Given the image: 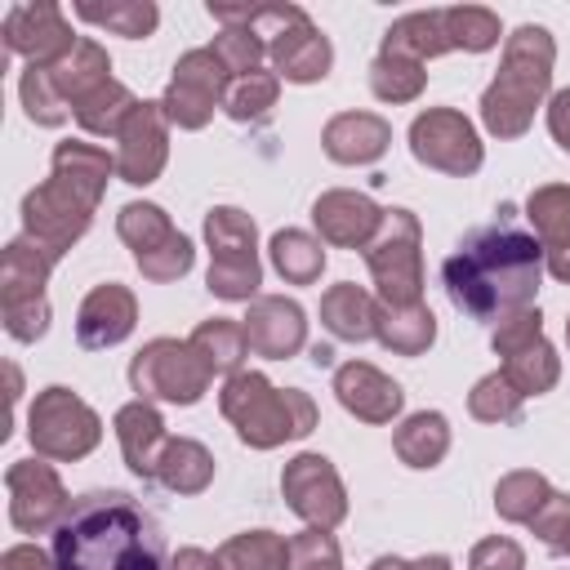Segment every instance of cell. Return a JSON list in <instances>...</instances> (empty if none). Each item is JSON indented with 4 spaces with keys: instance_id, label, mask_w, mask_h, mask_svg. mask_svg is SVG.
Wrapping results in <instances>:
<instances>
[{
    "instance_id": "obj_40",
    "label": "cell",
    "mask_w": 570,
    "mask_h": 570,
    "mask_svg": "<svg viewBox=\"0 0 570 570\" xmlns=\"http://www.w3.org/2000/svg\"><path fill=\"white\" fill-rule=\"evenodd\" d=\"M116 232H120V240L134 249V258H142V254L160 249V245L174 236V223H169V214H165L160 205L134 200V205H125V209H120Z\"/></svg>"
},
{
    "instance_id": "obj_20",
    "label": "cell",
    "mask_w": 570,
    "mask_h": 570,
    "mask_svg": "<svg viewBox=\"0 0 570 570\" xmlns=\"http://www.w3.org/2000/svg\"><path fill=\"white\" fill-rule=\"evenodd\" d=\"M134 321H138V303L125 285L107 281V285H94L76 312V338L80 347L98 352V347H116L120 338L134 334Z\"/></svg>"
},
{
    "instance_id": "obj_45",
    "label": "cell",
    "mask_w": 570,
    "mask_h": 570,
    "mask_svg": "<svg viewBox=\"0 0 570 570\" xmlns=\"http://www.w3.org/2000/svg\"><path fill=\"white\" fill-rule=\"evenodd\" d=\"M18 89H22V107H27V116H31L36 125H62V120L71 116V107L53 94V85H49V71H45V67H27Z\"/></svg>"
},
{
    "instance_id": "obj_54",
    "label": "cell",
    "mask_w": 570,
    "mask_h": 570,
    "mask_svg": "<svg viewBox=\"0 0 570 570\" xmlns=\"http://www.w3.org/2000/svg\"><path fill=\"white\" fill-rule=\"evenodd\" d=\"M9 370V401L18 405V396H22V379H18V365H4Z\"/></svg>"
},
{
    "instance_id": "obj_2",
    "label": "cell",
    "mask_w": 570,
    "mask_h": 570,
    "mask_svg": "<svg viewBox=\"0 0 570 570\" xmlns=\"http://www.w3.org/2000/svg\"><path fill=\"white\" fill-rule=\"evenodd\" d=\"M58 570H165V534L120 490H89L71 499L53 530Z\"/></svg>"
},
{
    "instance_id": "obj_1",
    "label": "cell",
    "mask_w": 570,
    "mask_h": 570,
    "mask_svg": "<svg viewBox=\"0 0 570 570\" xmlns=\"http://www.w3.org/2000/svg\"><path fill=\"white\" fill-rule=\"evenodd\" d=\"M543 276L539 236L517 227V209L499 205V223L468 232V240L445 258L441 281L459 312L472 321H508L534 303Z\"/></svg>"
},
{
    "instance_id": "obj_17",
    "label": "cell",
    "mask_w": 570,
    "mask_h": 570,
    "mask_svg": "<svg viewBox=\"0 0 570 570\" xmlns=\"http://www.w3.org/2000/svg\"><path fill=\"white\" fill-rule=\"evenodd\" d=\"M4 49L9 53H22L27 67H53L62 62L71 49H76V36L62 18L58 4L40 0V4H13L4 13Z\"/></svg>"
},
{
    "instance_id": "obj_25",
    "label": "cell",
    "mask_w": 570,
    "mask_h": 570,
    "mask_svg": "<svg viewBox=\"0 0 570 570\" xmlns=\"http://www.w3.org/2000/svg\"><path fill=\"white\" fill-rule=\"evenodd\" d=\"M116 436H120L129 472L142 481H156V463H160V450L169 441L160 414L147 401H129L125 410H116Z\"/></svg>"
},
{
    "instance_id": "obj_44",
    "label": "cell",
    "mask_w": 570,
    "mask_h": 570,
    "mask_svg": "<svg viewBox=\"0 0 570 570\" xmlns=\"http://www.w3.org/2000/svg\"><path fill=\"white\" fill-rule=\"evenodd\" d=\"M209 49H214V58L227 67V76H232V80H236V76L258 71V62L267 58V40H263L254 27H223V31H218V40H214Z\"/></svg>"
},
{
    "instance_id": "obj_3",
    "label": "cell",
    "mask_w": 570,
    "mask_h": 570,
    "mask_svg": "<svg viewBox=\"0 0 570 570\" xmlns=\"http://www.w3.org/2000/svg\"><path fill=\"white\" fill-rule=\"evenodd\" d=\"M552 58L557 45L548 36V27H517L503 45V67L490 80V89L481 94V120L494 138H521L534 120V107L548 94L552 80Z\"/></svg>"
},
{
    "instance_id": "obj_26",
    "label": "cell",
    "mask_w": 570,
    "mask_h": 570,
    "mask_svg": "<svg viewBox=\"0 0 570 570\" xmlns=\"http://www.w3.org/2000/svg\"><path fill=\"white\" fill-rule=\"evenodd\" d=\"M49 71V85H53V94L76 111V102H85L98 85H107L111 76V58H107V49L98 45V40H76V49L62 58V62H53V67H45Z\"/></svg>"
},
{
    "instance_id": "obj_11",
    "label": "cell",
    "mask_w": 570,
    "mask_h": 570,
    "mask_svg": "<svg viewBox=\"0 0 570 570\" xmlns=\"http://www.w3.org/2000/svg\"><path fill=\"white\" fill-rule=\"evenodd\" d=\"M94 196H85L80 187H71L67 178L49 174L40 187H31L22 196V223H27V236L49 245L58 258L89 232V218H94Z\"/></svg>"
},
{
    "instance_id": "obj_56",
    "label": "cell",
    "mask_w": 570,
    "mask_h": 570,
    "mask_svg": "<svg viewBox=\"0 0 570 570\" xmlns=\"http://www.w3.org/2000/svg\"><path fill=\"white\" fill-rule=\"evenodd\" d=\"M312 361L316 365H330V347H312Z\"/></svg>"
},
{
    "instance_id": "obj_9",
    "label": "cell",
    "mask_w": 570,
    "mask_h": 570,
    "mask_svg": "<svg viewBox=\"0 0 570 570\" xmlns=\"http://www.w3.org/2000/svg\"><path fill=\"white\" fill-rule=\"evenodd\" d=\"M205 240H209V294L218 298H254L258 294V281H263V267H258V254H254V223L249 214L232 209V205H218L209 209L205 218Z\"/></svg>"
},
{
    "instance_id": "obj_36",
    "label": "cell",
    "mask_w": 570,
    "mask_h": 570,
    "mask_svg": "<svg viewBox=\"0 0 570 570\" xmlns=\"http://www.w3.org/2000/svg\"><path fill=\"white\" fill-rule=\"evenodd\" d=\"M76 18L94 22V27H107L111 36H129V40H142L156 31L160 22V9L151 0H111V4H76Z\"/></svg>"
},
{
    "instance_id": "obj_31",
    "label": "cell",
    "mask_w": 570,
    "mask_h": 570,
    "mask_svg": "<svg viewBox=\"0 0 570 570\" xmlns=\"http://www.w3.org/2000/svg\"><path fill=\"white\" fill-rule=\"evenodd\" d=\"M187 343L200 352V361H205L214 374H227V379L240 370V361H245V352H249L245 325L232 321V316H209V321H200Z\"/></svg>"
},
{
    "instance_id": "obj_19",
    "label": "cell",
    "mask_w": 570,
    "mask_h": 570,
    "mask_svg": "<svg viewBox=\"0 0 570 570\" xmlns=\"http://www.w3.org/2000/svg\"><path fill=\"white\" fill-rule=\"evenodd\" d=\"M240 325H245L249 352L272 356V361H285V356H294L307 343L303 307L294 298H281V294H258Z\"/></svg>"
},
{
    "instance_id": "obj_48",
    "label": "cell",
    "mask_w": 570,
    "mask_h": 570,
    "mask_svg": "<svg viewBox=\"0 0 570 570\" xmlns=\"http://www.w3.org/2000/svg\"><path fill=\"white\" fill-rule=\"evenodd\" d=\"M468 570H525V552H521L517 539L494 534V539H481V543L472 548Z\"/></svg>"
},
{
    "instance_id": "obj_13",
    "label": "cell",
    "mask_w": 570,
    "mask_h": 570,
    "mask_svg": "<svg viewBox=\"0 0 570 570\" xmlns=\"http://www.w3.org/2000/svg\"><path fill=\"white\" fill-rule=\"evenodd\" d=\"M227 85H232V76H227V67L214 58V49H191V53H183V58L174 62V76H169V85H165L160 107H165L169 125H178V129H200V125L214 116V107H223Z\"/></svg>"
},
{
    "instance_id": "obj_39",
    "label": "cell",
    "mask_w": 570,
    "mask_h": 570,
    "mask_svg": "<svg viewBox=\"0 0 570 570\" xmlns=\"http://www.w3.org/2000/svg\"><path fill=\"white\" fill-rule=\"evenodd\" d=\"M548 494H552V485H548L539 472L521 468V472H508V476L494 485V508H499L503 521H521V525H530L534 512L548 503Z\"/></svg>"
},
{
    "instance_id": "obj_41",
    "label": "cell",
    "mask_w": 570,
    "mask_h": 570,
    "mask_svg": "<svg viewBox=\"0 0 570 570\" xmlns=\"http://www.w3.org/2000/svg\"><path fill=\"white\" fill-rule=\"evenodd\" d=\"M521 392L512 387V379L503 374V370H494V374H485L476 387H472V396H468V410H472V419H481V423H517L521 419Z\"/></svg>"
},
{
    "instance_id": "obj_32",
    "label": "cell",
    "mask_w": 570,
    "mask_h": 570,
    "mask_svg": "<svg viewBox=\"0 0 570 570\" xmlns=\"http://www.w3.org/2000/svg\"><path fill=\"white\" fill-rule=\"evenodd\" d=\"M392 445H396L401 463H410V468H436V463L445 459V450H450V423H445V414H436V410L410 414V419L396 428Z\"/></svg>"
},
{
    "instance_id": "obj_16",
    "label": "cell",
    "mask_w": 570,
    "mask_h": 570,
    "mask_svg": "<svg viewBox=\"0 0 570 570\" xmlns=\"http://www.w3.org/2000/svg\"><path fill=\"white\" fill-rule=\"evenodd\" d=\"M4 485H9V521L22 530V534H45V530H58V521L67 517L71 499L58 481V472L40 459H18L9 463L4 472Z\"/></svg>"
},
{
    "instance_id": "obj_55",
    "label": "cell",
    "mask_w": 570,
    "mask_h": 570,
    "mask_svg": "<svg viewBox=\"0 0 570 570\" xmlns=\"http://www.w3.org/2000/svg\"><path fill=\"white\" fill-rule=\"evenodd\" d=\"M370 570H410V566H405L401 557H379V561H374Z\"/></svg>"
},
{
    "instance_id": "obj_50",
    "label": "cell",
    "mask_w": 570,
    "mask_h": 570,
    "mask_svg": "<svg viewBox=\"0 0 570 570\" xmlns=\"http://www.w3.org/2000/svg\"><path fill=\"white\" fill-rule=\"evenodd\" d=\"M0 570H58V566L40 543H18L0 557Z\"/></svg>"
},
{
    "instance_id": "obj_30",
    "label": "cell",
    "mask_w": 570,
    "mask_h": 570,
    "mask_svg": "<svg viewBox=\"0 0 570 570\" xmlns=\"http://www.w3.org/2000/svg\"><path fill=\"white\" fill-rule=\"evenodd\" d=\"M383 49L387 53H405V58H436V53H450V36H445V9H423V13H405L387 27L383 36Z\"/></svg>"
},
{
    "instance_id": "obj_53",
    "label": "cell",
    "mask_w": 570,
    "mask_h": 570,
    "mask_svg": "<svg viewBox=\"0 0 570 570\" xmlns=\"http://www.w3.org/2000/svg\"><path fill=\"white\" fill-rule=\"evenodd\" d=\"M410 570H450V557H419Z\"/></svg>"
},
{
    "instance_id": "obj_47",
    "label": "cell",
    "mask_w": 570,
    "mask_h": 570,
    "mask_svg": "<svg viewBox=\"0 0 570 570\" xmlns=\"http://www.w3.org/2000/svg\"><path fill=\"white\" fill-rule=\"evenodd\" d=\"M134 263H138V272H142L147 281H178V276L191 267V240H187L183 232H174L160 249H151V254L134 258Z\"/></svg>"
},
{
    "instance_id": "obj_43",
    "label": "cell",
    "mask_w": 570,
    "mask_h": 570,
    "mask_svg": "<svg viewBox=\"0 0 570 570\" xmlns=\"http://www.w3.org/2000/svg\"><path fill=\"white\" fill-rule=\"evenodd\" d=\"M445 36H450V49L481 53V49L499 45V18L490 9H481V4L445 9Z\"/></svg>"
},
{
    "instance_id": "obj_58",
    "label": "cell",
    "mask_w": 570,
    "mask_h": 570,
    "mask_svg": "<svg viewBox=\"0 0 570 570\" xmlns=\"http://www.w3.org/2000/svg\"><path fill=\"white\" fill-rule=\"evenodd\" d=\"M566 338H570V321H566Z\"/></svg>"
},
{
    "instance_id": "obj_46",
    "label": "cell",
    "mask_w": 570,
    "mask_h": 570,
    "mask_svg": "<svg viewBox=\"0 0 570 570\" xmlns=\"http://www.w3.org/2000/svg\"><path fill=\"white\" fill-rule=\"evenodd\" d=\"M285 570H343L338 543L330 530H303L289 539V566Z\"/></svg>"
},
{
    "instance_id": "obj_15",
    "label": "cell",
    "mask_w": 570,
    "mask_h": 570,
    "mask_svg": "<svg viewBox=\"0 0 570 570\" xmlns=\"http://www.w3.org/2000/svg\"><path fill=\"white\" fill-rule=\"evenodd\" d=\"M281 494L285 503L312 525V530H334L347 517V494L325 454H298L281 472Z\"/></svg>"
},
{
    "instance_id": "obj_57",
    "label": "cell",
    "mask_w": 570,
    "mask_h": 570,
    "mask_svg": "<svg viewBox=\"0 0 570 570\" xmlns=\"http://www.w3.org/2000/svg\"><path fill=\"white\" fill-rule=\"evenodd\" d=\"M557 552H566V557H570V534H566V539H561V548H557Z\"/></svg>"
},
{
    "instance_id": "obj_33",
    "label": "cell",
    "mask_w": 570,
    "mask_h": 570,
    "mask_svg": "<svg viewBox=\"0 0 570 570\" xmlns=\"http://www.w3.org/2000/svg\"><path fill=\"white\" fill-rule=\"evenodd\" d=\"M53 174L67 178L71 187H80L85 196L102 200L107 178L116 174V156H107V151L94 147V142H58V147H53Z\"/></svg>"
},
{
    "instance_id": "obj_52",
    "label": "cell",
    "mask_w": 570,
    "mask_h": 570,
    "mask_svg": "<svg viewBox=\"0 0 570 570\" xmlns=\"http://www.w3.org/2000/svg\"><path fill=\"white\" fill-rule=\"evenodd\" d=\"M169 570H223V566H218V557H209L205 548H183V552L169 561Z\"/></svg>"
},
{
    "instance_id": "obj_7",
    "label": "cell",
    "mask_w": 570,
    "mask_h": 570,
    "mask_svg": "<svg viewBox=\"0 0 570 570\" xmlns=\"http://www.w3.org/2000/svg\"><path fill=\"white\" fill-rule=\"evenodd\" d=\"M370 276L392 307L423 303V254H419V218L410 209H383V227L365 245Z\"/></svg>"
},
{
    "instance_id": "obj_28",
    "label": "cell",
    "mask_w": 570,
    "mask_h": 570,
    "mask_svg": "<svg viewBox=\"0 0 570 570\" xmlns=\"http://www.w3.org/2000/svg\"><path fill=\"white\" fill-rule=\"evenodd\" d=\"M156 481L174 494H200L214 481V454L191 436H169L156 463Z\"/></svg>"
},
{
    "instance_id": "obj_22",
    "label": "cell",
    "mask_w": 570,
    "mask_h": 570,
    "mask_svg": "<svg viewBox=\"0 0 570 570\" xmlns=\"http://www.w3.org/2000/svg\"><path fill=\"white\" fill-rule=\"evenodd\" d=\"M334 392L343 401V410H352L365 423H392L405 405V392L396 379H387L383 370L365 365V361H347L334 370Z\"/></svg>"
},
{
    "instance_id": "obj_37",
    "label": "cell",
    "mask_w": 570,
    "mask_h": 570,
    "mask_svg": "<svg viewBox=\"0 0 570 570\" xmlns=\"http://www.w3.org/2000/svg\"><path fill=\"white\" fill-rule=\"evenodd\" d=\"M272 263H276V272H281L289 285H312V281L321 276V267H325V249H321V240H312L307 232L285 227V232L272 236Z\"/></svg>"
},
{
    "instance_id": "obj_29",
    "label": "cell",
    "mask_w": 570,
    "mask_h": 570,
    "mask_svg": "<svg viewBox=\"0 0 570 570\" xmlns=\"http://www.w3.org/2000/svg\"><path fill=\"white\" fill-rule=\"evenodd\" d=\"M374 338L401 356H419L432 347L436 338V316L414 303V307H392V303H379V316H374Z\"/></svg>"
},
{
    "instance_id": "obj_5",
    "label": "cell",
    "mask_w": 570,
    "mask_h": 570,
    "mask_svg": "<svg viewBox=\"0 0 570 570\" xmlns=\"http://www.w3.org/2000/svg\"><path fill=\"white\" fill-rule=\"evenodd\" d=\"M58 254L31 236H18L0 254V307H4V330L18 343H36L49 330V303H45V281L53 272Z\"/></svg>"
},
{
    "instance_id": "obj_35",
    "label": "cell",
    "mask_w": 570,
    "mask_h": 570,
    "mask_svg": "<svg viewBox=\"0 0 570 570\" xmlns=\"http://www.w3.org/2000/svg\"><path fill=\"white\" fill-rule=\"evenodd\" d=\"M218 566L223 570H285L289 566V539H281L272 530L236 534L218 548Z\"/></svg>"
},
{
    "instance_id": "obj_14",
    "label": "cell",
    "mask_w": 570,
    "mask_h": 570,
    "mask_svg": "<svg viewBox=\"0 0 570 570\" xmlns=\"http://www.w3.org/2000/svg\"><path fill=\"white\" fill-rule=\"evenodd\" d=\"M410 151L428 169H441V174H454V178L476 174L481 160H485L481 138L468 125V116H459L450 107H428L423 116H414V125H410Z\"/></svg>"
},
{
    "instance_id": "obj_4",
    "label": "cell",
    "mask_w": 570,
    "mask_h": 570,
    "mask_svg": "<svg viewBox=\"0 0 570 570\" xmlns=\"http://www.w3.org/2000/svg\"><path fill=\"white\" fill-rule=\"evenodd\" d=\"M223 414L236 423V436L254 450L298 441L316 428V405L298 387H272L258 370H236L218 392Z\"/></svg>"
},
{
    "instance_id": "obj_8",
    "label": "cell",
    "mask_w": 570,
    "mask_h": 570,
    "mask_svg": "<svg viewBox=\"0 0 570 570\" xmlns=\"http://www.w3.org/2000/svg\"><path fill=\"white\" fill-rule=\"evenodd\" d=\"M129 383L138 392V401L156 396V401H174V405H191L209 392L214 370L200 361V352L183 338H151L134 361H129Z\"/></svg>"
},
{
    "instance_id": "obj_12",
    "label": "cell",
    "mask_w": 570,
    "mask_h": 570,
    "mask_svg": "<svg viewBox=\"0 0 570 570\" xmlns=\"http://www.w3.org/2000/svg\"><path fill=\"white\" fill-rule=\"evenodd\" d=\"M494 352L503 356V374L521 396H539L557 383V352L543 338V316L539 307H525L508 321L494 325Z\"/></svg>"
},
{
    "instance_id": "obj_23",
    "label": "cell",
    "mask_w": 570,
    "mask_h": 570,
    "mask_svg": "<svg viewBox=\"0 0 570 570\" xmlns=\"http://www.w3.org/2000/svg\"><path fill=\"white\" fill-rule=\"evenodd\" d=\"M525 218L543 245L548 272L557 281H570V187H561V183L534 187L525 200Z\"/></svg>"
},
{
    "instance_id": "obj_27",
    "label": "cell",
    "mask_w": 570,
    "mask_h": 570,
    "mask_svg": "<svg viewBox=\"0 0 570 570\" xmlns=\"http://www.w3.org/2000/svg\"><path fill=\"white\" fill-rule=\"evenodd\" d=\"M374 316H379V303L361 285H352V281L330 285L321 294V321H325V330L334 338H347V343L374 338Z\"/></svg>"
},
{
    "instance_id": "obj_24",
    "label": "cell",
    "mask_w": 570,
    "mask_h": 570,
    "mask_svg": "<svg viewBox=\"0 0 570 570\" xmlns=\"http://www.w3.org/2000/svg\"><path fill=\"white\" fill-rule=\"evenodd\" d=\"M321 142H325V156L338 160V165H370V160H379L387 151L392 125L383 116H374V111H343V116H334L325 125Z\"/></svg>"
},
{
    "instance_id": "obj_49",
    "label": "cell",
    "mask_w": 570,
    "mask_h": 570,
    "mask_svg": "<svg viewBox=\"0 0 570 570\" xmlns=\"http://www.w3.org/2000/svg\"><path fill=\"white\" fill-rule=\"evenodd\" d=\"M530 530H534V534L557 552V548H561V539L570 534V494H557V490H552V494H548V503L534 512Z\"/></svg>"
},
{
    "instance_id": "obj_18",
    "label": "cell",
    "mask_w": 570,
    "mask_h": 570,
    "mask_svg": "<svg viewBox=\"0 0 570 570\" xmlns=\"http://www.w3.org/2000/svg\"><path fill=\"white\" fill-rule=\"evenodd\" d=\"M169 116L160 102H142L129 125L120 129V151H116V174L134 187H147L160 178L165 156H169Z\"/></svg>"
},
{
    "instance_id": "obj_21",
    "label": "cell",
    "mask_w": 570,
    "mask_h": 570,
    "mask_svg": "<svg viewBox=\"0 0 570 570\" xmlns=\"http://www.w3.org/2000/svg\"><path fill=\"white\" fill-rule=\"evenodd\" d=\"M312 223L316 232L330 240V245H343V249H365L374 240V232L383 227V209L361 196V191H325L316 205H312Z\"/></svg>"
},
{
    "instance_id": "obj_10",
    "label": "cell",
    "mask_w": 570,
    "mask_h": 570,
    "mask_svg": "<svg viewBox=\"0 0 570 570\" xmlns=\"http://www.w3.org/2000/svg\"><path fill=\"white\" fill-rule=\"evenodd\" d=\"M27 436L45 459H85L98 445L102 423L71 387H45L31 405Z\"/></svg>"
},
{
    "instance_id": "obj_51",
    "label": "cell",
    "mask_w": 570,
    "mask_h": 570,
    "mask_svg": "<svg viewBox=\"0 0 570 570\" xmlns=\"http://www.w3.org/2000/svg\"><path fill=\"white\" fill-rule=\"evenodd\" d=\"M548 129H552V138L570 151V89L552 94V102H548Z\"/></svg>"
},
{
    "instance_id": "obj_34",
    "label": "cell",
    "mask_w": 570,
    "mask_h": 570,
    "mask_svg": "<svg viewBox=\"0 0 570 570\" xmlns=\"http://www.w3.org/2000/svg\"><path fill=\"white\" fill-rule=\"evenodd\" d=\"M142 102L120 85V80H107L98 85L85 102H76V120L85 134H98V138H120V129L129 125V116L138 111Z\"/></svg>"
},
{
    "instance_id": "obj_6",
    "label": "cell",
    "mask_w": 570,
    "mask_h": 570,
    "mask_svg": "<svg viewBox=\"0 0 570 570\" xmlns=\"http://www.w3.org/2000/svg\"><path fill=\"white\" fill-rule=\"evenodd\" d=\"M249 27L267 40V58H272L281 80L312 85V80L330 76L334 49H330L325 31H316L307 22V13L298 4H254Z\"/></svg>"
},
{
    "instance_id": "obj_42",
    "label": "cell",
    "mask_w": 570,
    "mask_h": 570,
    "mask_svg": "<svg viewBox=\"0 0 570 570\" xmlns=\"http://www.w3.org/2000/svg\"><path fill=\"white\" fill-rule=\"evenodd\" d=\"M281 94V76L272 71H249V76H236L227 85V98H223V111L232 120H258Z\"/></svg>"
},
{
    "instance_id": "obj_38",
    "label": "cell",
    "mask_w": 570,
    "mask_h": 570,
    "mask_svg": "<svg viewBox=\"0 0 570 570\" xmlns=\"http://www.w3.org/2000/svg\"><path fill=\"white\" fill-rule=\"evenodd\" d=\"M423 80H428L423 62L419 58H405V53L379 49V58L370 67V89L383 102H410V98H419L423 94Z\"/></svg>"
}]
</instances>
